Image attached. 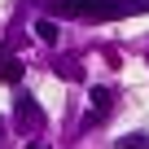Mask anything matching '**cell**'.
Here are the masks:
<instances>
[{
  "instance_id": "cell-7",
  "label": "cell",
  "mask_w": 149,
  "mask_h": 149,
  "mask_svg": "<svg viewBox=\"0 0 149 149\" xmlns=\"http://www.w3.org/2000/svg\"><path fill=\"white\" fill-rule=\"evenodd\" d=\"M31 149H48V145H40V140H35V145H31Z\"/></svg>"
},
{
  "instance_id": "cell-4",
  "label": "cell",
  "mask_w": 149,
  "mask_h": 149,
  "mask_svg": "<svg viewBox=\"0 0 149 149\" xmlns=\"http://www.w3.org/2000/svg\"><path fill=\"white\" fill-rule=\"evenodd\" d=\"M31 31H35V40L57 44V22H53V18H35V26H31Z\"/></svg>"
},
{
  "instance_id": "cell-1",
  "label": "cell",
  "mask_w": 149,
  "mask_h": 149,
  "mask_svg": "<svg viewBox=\"0 0 149 149\" xmlns=\"http://www.w3.org/2000/svg\"><path fill=\"white\" fill-rule=\"evenodd\" d=\"M149 9L145 0H53L57 18H123Z\"/></svg>"
},
{
  "instance_id": "cell-6",
  "label": "cell",
  "mask_w": 149,
  "mask_h": 149,
  "mask_svg": "<svg viewBox=\"0 0 149 149\" xmlns=\"http://www.w3.org/2000/svg\"><path fill=\"white\" fill-rule=\"evenodd\" d=\"M92 110H97V118L110 110V88H92Z\"/></svg>"
},
{
  "instance_id": "cell-3",
  "label": "cell",
  "mask_w": 149,
  "mask_h": 149,
  "mask_svg": "<svg viewBox=\"0 0 149 149\" xmlns=\"http://www.w3.org/2000/svg\"><path fill=\"white\" fill-rule=\"evenodd\" d=\"M22 74H26V66L18 61V53L13 48H0V79H5V84H18Z\"/></svg>"
},
{
  "instance_id": "cell-2",
  "label": "cell",
  "mask_w": 149,
  "mask_h": 149,
  "mask_svg": "<svg viewBox=\"0 0 149 149\" xmlns=\"http://www.w3.org/2000/svg\"><path fill=\"white\" fill-rule=\"evenodd\" d=\"M13 110H18V123H22V127H40V118H44V114H40V101H35L31 92H22Z\"/></svg>"
},
{
  "instance_id": "cell-5",
  "label": "cell",
  "mask_w": 149,
  "mask_h": 149,
  "mask_svg": "<svg viewBox=\"0 0 149 149\" xmlns=\"http://www.w3.org/2000/svg\"><path fill=\"white\" fill-rule=\"evenodd\" d=\"M114 145H118V149H149V132H127V136H118Z\"/></svg>"
}]
</instances>
